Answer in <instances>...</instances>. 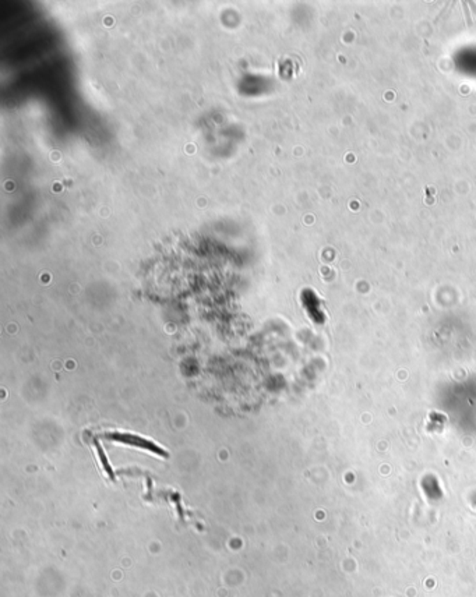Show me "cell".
I'll return each mask as SVG.
<instances>
[{
	"instance_id": "cell-1",
	"label": "cell",
	"mask_w": 476,
	"mask_h": 597,
	"mask_svg": "<svg viewBox=\"0 0 476 597\" xmlns=\"http://www.w3.org/2000/svg\"><path fill=\"white\" fill-rule=\"evenodd\" d=\"M105 438L112 439V441H117L126 445H131L135 448H141V449H147L155 455H159L162 458L168 456V452L163 451L161 446H158L156 444H154L152 441H148L145 438H141L138 435H133V434H126V432H105L103 434Z\"/></svg>"
},
{
	"instance_id": "cell-2",
	"label": "cell",
	"mask_w": 476,
	"mask_h": 597,
	"mask_svg": "<svg viewBox=\"0 0 476 597\" xmlns=\"http://www.w3.org/2000/svg\"><path fill=\"white\" fill-rule=\"evenodd\" d=\"M95 446H96V451H98L99 460L102 462V467H103V470L106 471V474H107V477H109L110 480H114V473H113V470H112V467H110V464H109V462H107V459H106V456H105V453H103V449H102V446L99 445V442H98V441H95Z\"/></svg>"
}]
</instances>
